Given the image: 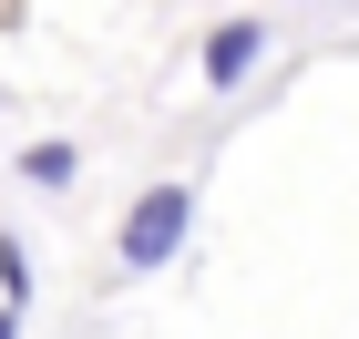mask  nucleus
<instances>
[{
	"label": "nucleus",
	"mask_w": 359,
	"mask_h": 339,
	"mask_svg": "<svg viewBox=\"0 0 359 339\" xmlns=\"http://www.w3.org/2000/svg\"><path fill=\"white\" fill-rule=\"evenodd\" d=\"M21 298H31V247L0 237V309H21Z\"/></svg>",
	"instance_id": "nucleus-4"
},
{
	"label": "nucleus",
	"mask_w": 359,
	"mask_h": 339,
	"mask_svg": "<svg viewBox=\"0 0 359 339\" xmlns=\"http://www.w3.org/2000/svg\"><path fill=\"white\" fill-rule=\"evenodd\" d=\"M267 41H277L267 21H216V31H205V52H195V62H205V93H236V83H257Z\"/></svg>",
	"instance_id": "nucleus-2"
},
{
	"label": "nucleus",
	"mask_w": 359,
	"mask_h": 339,
	"mask_svg": "<svg viewBox=\"0 0 359 339\" xmlns=\"http://www.w3.org/2000/svg\"><path fill=\"white\" fill-rule=\"evenodd\" d=\"M0 339H21V309H0Z\"/></svg>",
	"instance_id": "nucleus-5"
},
{
	"label": "nucleus",
	"mask_w": 359,
	"mask_h": 339,
	"mask_svg": "<svg viewBox=\"0 0 359 339\" xmlns=\"http://www.w3.org/2000/svg\"><path fill=\"white\" fill-rule=\"evenodd\" d=\"M72 175H83V154H72V144H62V134L21 144V185H72Z\"/></svg>",
	"instance_id": "nucleus-3"
},
{
	"label": "nucleus",
	"mask_w": 359,
	"mask_h": 339,
	"mask_svg": "<svg viewBox=\"0 0 359 339\" xmlns=\"http://www.w3.org/2000/svg\"><path fill=\"white\" fill-rule=\"evenodd\" d=\"M195 237V185L175 175V185H144L134 206H123V226H113V267L123 278H154V267H175Z\"/></svg>",
	"instance_id": "nucleus-1"
}]
</instances>
